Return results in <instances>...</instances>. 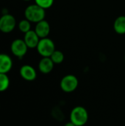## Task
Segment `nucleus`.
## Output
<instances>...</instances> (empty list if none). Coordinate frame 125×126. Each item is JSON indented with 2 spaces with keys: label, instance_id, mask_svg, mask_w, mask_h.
I'll return each instance as SVG.
<instances>
[{
  "label": "nucleus",
  "instance_id": "obj_1",
  "mask_svg": "<svg viewBox=\"0 0 125 126\" xmlns=\"http://www.w3.org/2000/svg\"><path fill=\"white\" fill-rule=\"evenodd\" d=\"M45 16V10L36 4L29 5L24 10L25 18L30 22L37 24L38 22L44 20Z\"/></svg>",
  "mask_w": 125,
  "mask_h": 126
},
{
  "label": "nucleus",
  "instance_id": "obj_2",
  "mask_svg": "<svg viewBox=\"0 0 125 126\" xmlns=\"http://www.w3.org/2000/svg\"><path fill=\"white\" fill-rule=\"evenodd\" d=\"M88 120V114L87 110L83 106L74 108L70 114V121L76 126H83Z\"/></svg>",
  "mask_w": 125,
  "mask_h": 126
},
{
  "label": "nucleus",
  "instance_id": "obj_3",
  "mask_svg": "<svg viewBox=\"0 0 125 126\" xmlns=\"http://www.w3.org/2000/svg\"><path fill=\"white\" fill-rule=\"evenodd\" d=\"M36 49L39 55L43 58L50 57L55 50V45L54 41L47 37L40 39Z\"/></svg>",
  "mask_w": 125,
  "mask_h": 126
},
{
  "label": "nucleus",
  "instance_id": "obj_4",
  "mask_svg": "<svg viewBox=\"0 0 125 126\" xmlns=\"http://www.w3.org/2000/svg\"><path fill=\"white\" fill-rule=\"evenodd\" d=\"M78 83L79 81L76 76L73 75H67L62 78L60 86L63 92L70 93L74 92L77 88Z\"/></svg>",
  "mask_w": 125,
  "mask_h": 126
},
{
  "label": "nucleus",
  "instance_id": "obj_5",
  "mask_svg": "<svg viewBox=\"0 0 125 126\" xmlns=\"http://www.w3.org/2000/svg\"><path fill=\"white\" fill-rule=\"evenodd\" d=\"M16 20L13 15L6 13L0 17V31L4 33L11 32L15 27Z\"/></svg>",
  "mask_w": 125,
  "mask_h": 126
},
{
  "label": "nucleus",
  "instance_id": "obj_6",
  "mask_svg": "<svg viewBox=\"0 0 125 126\" xmlns=\"http://www.w3.org/2000/svg\"><path fill=\"white\" fill-rule=\"evenodd\" d=\"M10 49L12 53L19 59L22 58L27 53L28 47L24 42V39H15L14 40L10 46Z\"/></svg>",
  "mask_w": 125,
  "mask_h": 126
},
{
  "label": "nucleus",
  "instance_id": "obj_7",
  "mask_svg": "<svg viewBox=\"0 0 125 126\" xmlns=\"http://www.w3.org/2000/svg\"><path fill=\"white\" fill-rule=\"evenodd\" d=\"M35 32L40 38H47L50 32V25L46 20L38 22L35 27Z\"/></svg>",
  "mask_w": 125,
  "mask_h": 126
},
{
  "label": "nucleus",
  "instance_id": "obj_8",
  "mask_svg": "<svg viewBox=\"0 0 125 126\" xmlns=\"http://www.w3.org/2000/svg\"><path fill=\"white\" fill-rule=\"evenodd\" d=\"M21 77L27 81H32L35 80L37 73L35 69L30 65H24L20 69Z\"/></svg>",
  "mask_w": 125,
  "mask_h": 126
},
{
  "label": "nucleus",
  "instance_id": "obj_9",
  "mask_svg": "<svg viewBox=\"0 0 125 126\" xmlns=\"http://www.w3.org/2000/svg\"><path fill=\"white\" fill-rule=\"evenodd\" d=\"M40 39L41 38L36 34L35 30H31L29 32L24 33V41L26 43L27 46L28 47V48H29V49L36 48L38 44V42H39Z\"/></svg>",
  "mask_w": 125,
  "mask_h": 126
},
{
  "label": "nucleus",
  "instance_id": "obj_10",
  "mask_svg": "<svg viewBox=\"0 0 125 126\" xmlns=\"http://www.w3.org/2000/svg\"><path fill=\"white\" fill-rule=\"evenodd\" d=\"M13 66V61L11 58L4 53H0V73L7 74Z\"/></svg>",
  "mask_w": 125,
  "mask_h": 126
},
{
  "label": "nucleus",
  "instance_id": "obj_11",
  "mask_svg": "<svg viewBox=\"0 0 125 126\" xmlns=\"http://www.w3.org/2000/svg\"><path fill=\"white\" fill-rule=\"evenodd\" d=\"M54 65L55 63H53V61L49 57H45V58H43L39 61L38 69L41 73L49 74L52 71L54 68Z\"/></svg>",
  "mask_w": 125,
  "mask_h": 126
},
{
  "label": "nucleus",
  "instance_id": "obj_12",
  "mask_svg": "<svg viewBox=\"0 0 125 126\" xmlns=\"http://www.w3.org/2000/svg\"><path fill=\"white\" fill-rule=\"evenodd\" d=\"M113 29L119 35L125 34V16H120L116 18L113 24Z\"/></svg>",
  "mask_w": 125,
  "mask_h": 126
},
{
  "label": "nucleus",
  "instance_id": "obj_13",
  "mask_svg": "<svg viewBox=\"0 0 125 126\" xmlns=\"http://www.w3.org/2000/svg\"><path fill=\"white\" fill-rule=\"evenodd\" d=\"M10 86V79L7 74L0 73V92L6 91Z\"/></svg>",
  "mask_w": 125,
  "mask_h": 126
},
{
  "label": "nucleus",
  "instance_id": "obj_14",
  "mask_svg": "<svg viewBox=\"0 0 125 126\" xmlns=\"http://www.w3.org/2000/svg\"><path fill=\"white\" fill-rule=\"evenodd\" d=\"M53 63L55 64H60L64 60V55L61 51L59 50H55V52L52 54V55L49 57Z\"/></svg>",
  "mask_w": 125,
  "mask_h": 126
},
{
  "label": "nucleus",
  "instance_id": "obj_15",
  "mask_svg": "<svg viewBox=\"0 0 125 126\" xmlns=\"http://www.w3.org/2000/svg\"><path fill=\"white\" fill-rule=\"evenodd\" d=\"M18 29L21 32L24 33L29 32V30H31V22L26 18L21 20L18 23Z\"/></svg>",
  "mask_w": 125,
  "mask_h": 126
},
{
  "label": "nucleus",
  "instance_id": "obj_16",
  "mask_svg": "<svg viewBox=\"0 0 125 126\" xmlns=\"http://www.w3.org/2000/svg\"><path fill=\"white\" fill-rule=\"evenodd\" d=\"M35 2L36 4L46 10L52 6L54 0H35Z\"/></svg>",
  "mask_w": 125,
  "mask_h": 126
},
{
  "label": "nucleus",
  "instance_id": "obj_17",
  "mask_svg": "<svg viewBox=\"0 0 125 126\" xmlns=\"http://www.w3.org/2000/svg\"><path fill=\"white\" fill-rule=\"evenodd\" d=\"M64 126H75L73 123H71V122L70 121L69 123H66V124Z\"/></svg>",
  "mask_w": 125,
  "mask_h": 126
},
{
  "label": "nucleus",
  "instance_id": "obj_18",
  "mask_svg": "<svg viewBox=\"0 0 125 126\" xmlns=\"http://www.w3.org/2000/svg\"><path fill=\"white\" fill-rule=\"evenodd\" d=\"M24 1H30V0H24Z\"/></svg>",
  "mask_w": 125,
  "mask_h": 126
},
{
  "label": "nucleus",
  "instance_id": "obj_19",
  "mask_svg": "<svg viewBox=\"0 0 125 126\" xmlns=\"http://www.w3.org/2000/svg\"></svg>",
  "mask_w": 125,
  "mask_h": 126
}]
</instances>
